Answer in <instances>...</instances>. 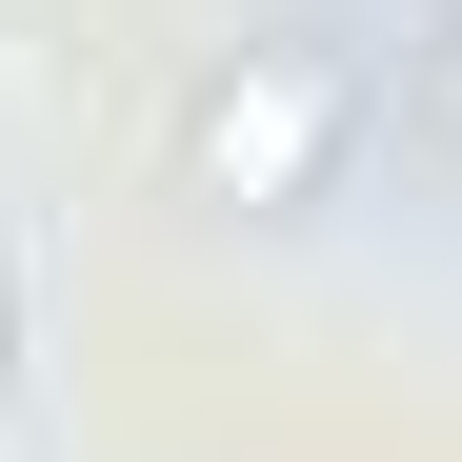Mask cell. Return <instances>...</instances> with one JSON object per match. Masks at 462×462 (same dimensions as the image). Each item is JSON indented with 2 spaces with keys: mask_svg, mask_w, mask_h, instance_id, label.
Wrapping results in <instances>:
<instances>
[{
  "mask_svg": "<svg viewBox=\"0 0 462 462\" xmlns=\"http://www.w3.org/2000/svg\"><path fill=\"white\" fill-rule=\"evenodd\" d=\"M342 141H362V60H342V41H221L201 101H181V201L282 221V201L342 181Z\"/></svg>",
  "mask_w": 462,
  "mask_h": 462,
  "instance_id": "6da1fadb",
  "label": "cell"
},
{
  "mask_svg": "<svg viewBox=\"0 0 462 462\" xmlns=\"http://www.w3.org/2000/svg\"><path fill=\"white\" fill-rule=\"evenodd\" d=\"M402 101H422V141H442V162H462V0H442V21L402 41Z\"/></svg>",
  "mask_w": 462,
  "mask_h": 462,
  "instance_id": "7a4b0ae2",
  "label": "cell"
}]
</instances>
